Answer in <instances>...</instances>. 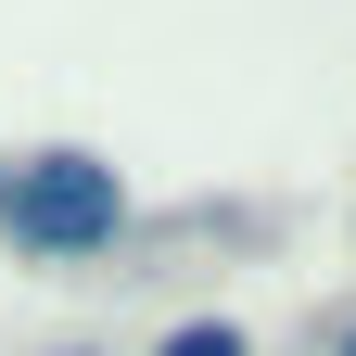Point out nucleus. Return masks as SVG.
Wrapping results in <instances>:
<instances>
[{
	"label": "nucleus",
	"mask_w": 356,
	"mask_h": 356,
	"mask_svg": "<svg viewBox=\"0 0 356 356\" xmlns=\"http://www.w3.org/2000/svg\"><path fill=\"white\" fill-rule=\"evenodd\" d=\"M343 356H356V343H343Z\"/></svg>",
	"instance_id": "obj_3"
},
{
	"label": "nucleus",
	"mask_w": 356,
	"mask_h": 356,
	"mask_svg": "<svg viewBox=\"0 0 356 356\" xmlns=\"http://www.w3.org/2000/svg\"><path fill=\"white\" fill-rule=\"evenodd\" d=\"M127 229V178L102 153H0V242L26 254H102Z\"/></svg>",
	"instance_id": "obj_1"
},
{
	"label": "nucleus",
	"mask_w": 356,
	"mask_h": 356,
	"mask_svg": "<svg viewBox=\"0 0 356 356\" xmlns=\"http://www.w3.org/2000/svg\"><path fill=\"white\" fill-rule=\"evenodd\" d=\"M165 356H242V331L229 318H191V331H165Z\"/></svg>",
	"instance_id": "obj_2"
}]
</instances>
